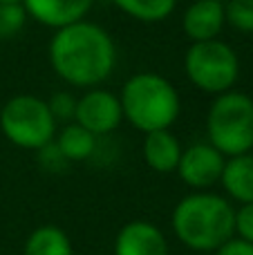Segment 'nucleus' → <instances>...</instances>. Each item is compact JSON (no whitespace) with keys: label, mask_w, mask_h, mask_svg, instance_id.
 Listing matches in <instances>:
<instances>
[{"label":"nucleus","mask_w":253,"mask_h":255,"mask_svg":"<svg viewBox=\"0 0 253 255\" xmlns=\"http://www.w3.org/2000/svg\"><path fill=\"white\" fill-rule=\"evenodd\" d=\"M54 74L79 90L99 88L117 67V45L110 31L97 22L83 20L54 29L47 45Z\"/></svg>","instance_id":"nucleus-1"},{"label":"nucleus","mask_w":253,"mask_h":255,"mask_svg":"<svg viewBox=\"0 0 253 255\" xmlns=\"http://www.w3.org/2000/svg\"><path fill=\"white\" fill-rule=\"evenodd\" d=\"M170 229L191 251L215 253L222 244L236 238V206L224 195L193 190L175 204Z\"/></svg>","instance_id":"nucleus-2"},{"label":"nucleus","mask_w":253,"mask_h":255,"mask_svg":"<svg viewBox=\"0 0 253 255\" xmlns=\"http://www.w3.org/2000/svg\"><path fill=\"white\" fill-rule=\"evenodd\" d=\"M124 119L139 132L170 130L182 115V97L166 76L137 72L128 76L119 92Z\"/></svg>","instance_id":"nucleus-3"},{"label":"nucleus","mask_w":253,"mask_h":255,"mask_svg":"<svg viewBox=\"0 0 253 255\" xmlns=\"http://www.w3.org/2000/svg\"><path fill=\"white\" fill-rule=\"evenodd\" d=\"M206 141L224 157L253 150V99L236 88L213 99L206 115Z\"/></svg>","instance_id":"nucleus-4"},{"label":"nucleus","mask_w":253,"mask_h":255,"mask_svg":"<svg viewBox=\"0 0 253 255\" xmlns=\"http://www.w3.org/2000/svg\"><path fill=\"white\" fill-rule=\"evenodd\" d=\"M56 119L47 99L34 94H16L0 108V132L11 145L22 150H40L56 136Z\"/></svg>","instance_id":"nucleus-5"},{"label":"nucleus","mask_w":253,"mask_h":255,"mask_svg":"<svg viewBox=\"0 0 253 255\" xmlns=\"http://www.w3.org/2000/svg\"><path fill=\"white\" fill-rule=\"evenodd\" d=\"M184 72L193 88L218 97L236 88L240 79V58L231 45L220 38L191 43L184 54Z\"/></svg>","instance_id":"nucleus-6"},{"label":"nucleus","mask_w":253,"mask_h":255,"mask_svg":"<svg viewBox=\"0 0 253 255\" xmlns=\"http://www.w3.org/2000/svg\"><path fill=\"white\" fill-rule=\"evenodd\" d=\"M74 121L88 132H92L97 139L112 134L124 121L119 94L110 92V90L101 88V85L85 90L76 99Z\"/></svg>","instance_id":"nucleus-7"},{"label":"nucleus","mask_w":253,"mask_h":255,"mask_svg":"<svg viewBox=\"0 0 253 255\" xmlns=\"http://www.w3.org/2000/svg\"><path fill=\"white\" fill-rule=\"evenodd\" d=\"M224 161H227V157L215 145H211L209 141H195L182 150L175 172L188 188L211 190L215 184H220Z\"/></svg>","instance_id":"nucleus-8"},{"label":"nucleus","mask_w":253,"mask_h":255,"mask_svg":"<svg viewBox=\"0 0 253 255\" xmlns=\"http://www.w3.org/2000/svg\"><path fill=\"white\" fill-rule=\"evenodd\" d=\"M112 255H168V240L146 220H130L117 231Z\"/></svg>","instance_id":"nucleus-9"},{"label":"nucleus","mask_w":253,"mask_h":255,"mask_svg":"<svg viewBox=\"0 0 253 255\" xmlns=\"http://www.w3.org/2000/svg\"><path fill=\"white\" fill-rule=\"evenodd\" d=\"M227 27L224 2L220 0H193L182 16V29L191 43L213 40Z\"/></svg>","instance_id":"nucleus-10"},{"label":"nucleus","mask_w":253,"mask_h":255,"mask_svg":"<svg viewBox=\"0 0 253 255\" xmlns=\"http://www.w3.org/2000/svg\"><path fill=\"white\" fill-rule=\"evenodd\" d=\"M94 0H22L27 16L49 29H61L88 18Z\"/></svg>","instance_id":"nucleus-11"},{"label":"nucleus","mask_w":253,"mask_h":255,"mask_svg":"<svg viewBox=\"0 0 253 255\" xmlns=\"http://www.w3.org/2000/svg\"><path fill=\"white\" fill-rule=\"evenodd\" d=\"M182 143L170 130H155L143 134L141 154L143 161L150 170L168 175V172L177 170L179 157H182Z\"/></svg>","instance_id":"nucleus-12"},{"label":"nucleus","mask_w":253,"mask_h":255,"mask_svg":"<svg viewBox=\"0 0 253 255\" xmlns=\"http://www.w3.org/2000/svg\"><path fill=\"white\" fill-rule=\"evenodd\" d=\"M220 184L227 197L238 206L253 202V152L227 157Z\"/></svg>","instance_id":"nucleus-13"},{"label":"nucleus","mask_w":253,"mask_h":255,"mask_svg":"<svg viewBox=\"0 0 253 255\" xmlns=\"http://www.w3.org/2000/svg\"><path fill=\"white\" fill-rule=\"evenodd\" d=\"M54 143H56V148L61 150V154L67 161L79 163V161H88L92 157L99 139L85 128H81L76 121H70V124H63L61 130H56Z\"/></svg>","instance_id":"nucleus-14"},{"label":"nucleus","mask_w":253,"mask_h":255,"mask_svg":"<svg viewBox=\"0 0 253 255\" xmlns=\"http://www.w3.org/2000/svg\"><path fill=\"white\" fill-rule=\"evenodd\" d=\"M22 255H74V247L61 226L45 224L27 235Z\"/></svg>","instance_id":"nucleus-15"},{"label":"nucleus","mask_w":253,"mask_h":255,"mask_svg":"<svg viewBox=\"0 0 253 255\" xmlns=\"http://www.w3.org/2000/svg\"><path fill=\"white\" fill-rule=\"evenodd\" d=\"M112 4L139 22L166 20L177 9V0H112Z\"/></svg>","instance_id":"nucleus-16"},{"label":"nucleus","mask_w":253,"mask_h":255,"mask_svg":"<svg viewBox=\"0 0 253 255\" xmlns=\"http://www.w3.org/2000/svg\"><path fill=\"white\" fill-rule=\"evenodd\" d=\"M224 18L240 34H253V0H224Z\"/></svg>","instance_id":"nucleus-17"},{"label":"nucleus","mask_w":253,"mask_h":255,"mask_svg":"<svg viewBox=\"0 0 253 255\" xmlns=\"http://www.w3.org/2000/svg\"><path fill=\"white\" fill-rule=\"evenodd\" d=\"M27 11L22 4L0 2V40H11L25 29Z\"/></svg>","instance_id":"nucleus-18"},{"label":"nucleus","mask_w":253,"mask_h":255,"mask_svg":"<svg viewBox=\"0 0 253 255\" xmlns=\"http://www.w3.org/2000/svg\"><path fill=\"white\" fill-rule=\"evenodd\" d=\"M76 99L72 92H56L47 99V106L52 110L56 124H70L74 121V112H76Z\"/></svg>","instance_id":"nucleus-19"},{"label":"nucleus","mask_w":253,"mask_h":255,"mask_svg":"<svg viewBox=\"0 0 253 255\" xmlns=\"http://www.w3.org/2000/svg\"><path fill=\"white\" fill-rule=\"evenodd\" d=\"M36 154H38L40 166H43L45 170H49V172H61V170H65V168L70 166V161L61 154V150L56 148L54 141H49L47 145H43L40 150H36Z\"/></svg>","instance_id":"nucleus-20"},{"label":"nucleus","mask_w":253,"mask_h":255,"mask_svg":"<svg viewBox=\"0 0 253 255\" xmlns=\"http://www.w3.org/2000/svg\"><path fill=\"white\" fill-rule=\"evenodd\" d=\"M236 238L253 244V202L236 208Z\"/></svg>","instance_id":"nucleus-21"},{"label":"nucleus","mask_w":253,"mask_h":255,"mask_svg":"<svg viewBox=\"0 0 253 255\" xmlns=\"http://www.w3.org/2000/svg\"><path fill=\"white\" fill-rule=\"evenodd\" d=\"M213 255H253V244L245 242V240H240V238H231Z\"/></svg>","instance_id":"nucleus-22"},{"label":"nucleus","mask_w":253,"mask_h":255,"mask_svg":"<svg viewBox=\"0 0 253 255\" xmlns=\"http://www.w3.org/2000/svg\"><path fill=\"white\" fill-rule=\"evenodd\" d=\"M0 2H7V4H22V0H0Z\"/></svg>","instance_id":"nucleus-23"},{"label":"nucleus","mask_w":253,"mask_h":255,"mask_svg":"<svg viewBox=\"0 0 253 255\" xmlns=\"http://www.w3.org/2000/svg\"><path fill=\"white\" fill-rule=\"evenodd\" d=\"M220 2H224V0H220Z\"/></svg>","instance_id":"nucleus-24"}]
</instances>
